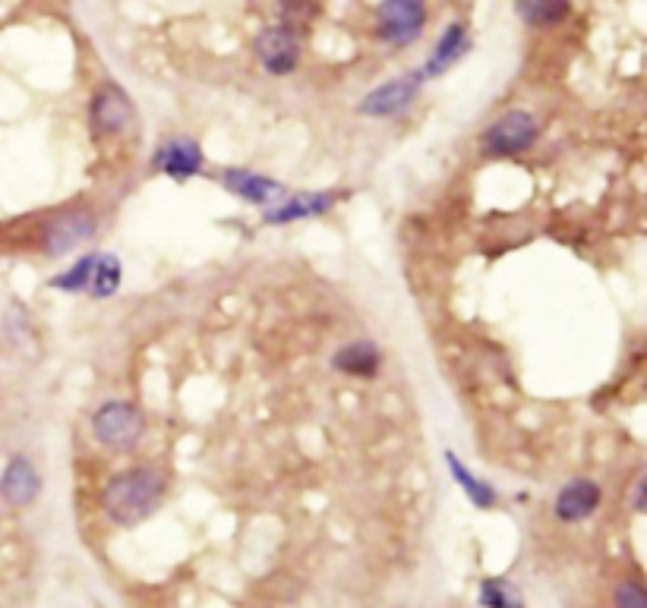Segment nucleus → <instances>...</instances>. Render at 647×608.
<instances>
[{
    "mask_svg": "<svg viewBox=\"0 0 647 608\" xmlns=\"http://www.w3.org/2000/svg\"><path fill=\"white\" fill-rule=\"evenodd\" d=\"M165 495V477L158 470H130L124 477H114L102 492V508L114 523L136 526L152 518Z\"/></svg>",
    "mask_w": 647,
    "mask_h": 608,
    "instance_id": "f257e3e1",
    "label": "nucleus"
},
{
    "mask_svg": "<svg viewBox=\"0 0 647 608\" xmlns=\"http://www.w3.org/2000/svg\"><path fill=\"white\" fill-rule=\"evenodd\" d=\"M426 22L424 0H382L376 10L380 39L389 44H411Z\"/></svg>",
    "mask_w": 647,
    "mask_h": 608,
    "instance_id": "f03ea898",
    "label": "nucleus"
},
{
    "mask_svg": "<svg viewBox=\"0 0 647 608\" xmlns=\"http://www.w3.org/2000/svg\"><path fill=\"white\" fill-rule=\"evenodd\" d=\"M537 132V120L528 110H509L484 132V149L487 154H518L534 146Z\"/></svg>",
    "mask_w": 647,
    "mask_h": 608,
    "instance_id": "7ed1b4c3",
    "label": "nucleus"
},
{
    "mask_svg": "<svg viewBox=\"0 0 647 608\" xmlns=\"http://www.w3.org/2000/svg\"><path fill=\"white\" fill-rule=\"evenodd\" d=\"M256 57L275 76H288L300 64V39L285 25H268L256 35Z\"/></svg>",
    "mask_w": 647,
    "mask_h": 608,
    "instance_id": "20e7f679",
    "label": "nucleus"
},
{
    "mask_svg": "<svg viewBox=\"0 0 647 608\" xmlns=\"http://www.w3.org/2000/svg\"><path fill=\"white\" fill-rule=\"evenodd\" d=\"M95 435L108 448H130L142 435V413L130 404H105L95 413Z\"/></svg>",
    "mask_w": 647,
    "mask_h": 608,
    "instance_id": "39448f33",
    "label": "nucleus"
},
{
    "mask_svg": "<svg viewBox=\"0 0 647 608\" xmlns=\"http://www.w3.org/2000/svg\"><path fill=\"white\" fill-rule=\"evenodd\" d=\"M89 117L92 127L102 132V136H117L130 127L134 120V105L127 98V92L117 86H102L89 102Z\"/></svg>",
    "mask_w": 647,
    "mask_h": 608,
    "instance_id": "423d86ee",
    "label": "nucleus"
},
{
    "mask_svg": "<svg viewBox=\"0 0 647 608\" xmlns=\"http://www.w3.org/2000/svg\"><path fill=\"white\" fill-rule=\"evenodd\" d=\"M417 76H407V79H395V83H385L376 92H370L367 98H363V105L360 110L363 114H373V117H389V114H399L404 110L411 102H414V95H417Z\"/></svg>",
    "mask_w": 647,
    "mask_h": 608,
    "instance_id": "0eeeda50",
    "label": "nucleus"
},
{
    "mask_svg": "<svg viewBox=\"0 0 647 608\" xmlns=\"http://www.w3.org/2000/svg\"><path fill=\"white\" fill-rule=\"evenodd\" d=\"M597 504H601V489H597L594 482H587V479H575V482H569V486L559 492L556 514L559 521L575 523L584 521V518H591V514L597 511Z\"/></svg>",
    "mask_w": 647,
    "mask_h": 608,
    "instance_id": "6e6552de",
    "label": "nucleus"
},
{
    "mask_svg": "<svg viewBox=\"0 0 647 608\" xmlns=\"http://www.w3.org/2000/svg\"><path fill=\"white\" fill-rule=\"evenodd\" d=\"M156 168L168 177H190L202 168V152L190 139H171L156 152Z\"/></svg>",
    "mask_w": 647,
    "mask_h": 608,
    "instance_id": "1a4fd4ad",
    "label": "nucleus"
},
{
    "mask_svg": "<svg viewBox=\"0 0 647 608\" xmlns=\"http://www.w3.org/2000/svg\"><path fill=\"white\" fill-rule=\"evenodd\" d=\"M0 492H3V499L13 501V504H29L39 495V473H35V467L25 457H13L10 467L3 470Z\"/></svg>",
    "mask_w": 647,
    "mask_h": 608,
    "instance_id": "9d476101",
    "label": "nucleus"
},
{
    "mask_svg": "<svg viewBox=\"0 0 647 608\" xmlns=\"http://www.w3.org/2000/svg\"><path fill=\"white\" fill-rule=\"evenodd\" d=\"M470 47L468 39V29L462 25V22H452L446 32H443V39L436 44V51H433V57L426 61L424 73H417V79H424V76H436V73H443L448 66L455 64L465 51Z\"/></svg>",
    "mask_w": 647,
    "mask_h": 608,
    "instance_id": "9b49d317",
    "label": "nucleus"
},
{
    "mask_svg": "<svg viewBox=\"0 0 647 608\" xmlns=\"http://www.w3.org/2000/svg\"><path fill=\"white\" fill-rule=\"evenodd\" d=\"M92 234H95V217L83 215V212H73V215L51 221V227H47V246H51V253H64L70 246L89 239Z\"/></svg>",
    "mask_w": 647,
    "mask_h": 608,
    "instance_id": "f8f14e48",
    "label": "nucleus"
},
{
    "mask_svg": "<svg viewBox=\"0 0 647 608\" xmlns=\"http://www.w3.org/2000/svg\"><path fill=\"white\" fill-rule=\"evenodd\" d=\"M515 10L534 29H553L559 22L569 20L572 0H515Z\"/></svg>",
    "mask_w": 647,
    "mask_h": 608,
    "instance_id": "ddd939ff",
    "label": "nucleus"
},
{
    "mask_svg": "<svg viewBox=\"0 0 647 608\" xmlns=\"http://www.w3.org/2000/svg\"><path fill=\"white\" fill-rule=\"evenodd\" d=\"M224 183H227V190H234L237 196L250 199V202H272V199L285 196V190L275 180L250 174V171H227Z\"/></svg>",
    "mask_w": 647,
    "mask_h": 608,
    "instance_id": "4468645a",
    "label": "nucleus"
},
{
    "mask_svg": "<svg viewBox=\"0 0 647 608\" xmlns=\"http://www.w3.org/2000/svg\"><path fill=\"white\" fill-rule=\"evenodd\" d=\"M338 370L351 372V375H373L380 370V353L373 344H351L336 356Z\"/></svg>",
    "mask_w": 647,
    "mask_h": 608,
    "instance_id": "2eb2a0df",
    "label": "nucleus"
},
{
    "mask_svg": "<svg viewBox=\"0 0 647 608\" xmlns=\"http://www.w3.org/2000/svg\"><path fill=\"white\" fill-rule=\"evenodd\" d=\"M278 17L282 25L297 32H310V25L319 17V3L316 0H278Z\"/></svg>",
    "mask_w": 647,
    "mask_h": 608,
    "instance_id": "dca6fc26",
    "label": "nucleus"
},
{
    "mask_svg": "<svg viewBox=\"0 0 647 608\" xmlns=\"http://www.w3.org/2000/svg\"><path fill=\"white\" fill-rule=\"evenodd\" d=\"M332 199L336 196H294L288 199L282 209H275L272 212V221H294V217H304V215H319V212H326L329 205H332Z\"/></svg>",
    "mask_w": 647,
    "mask_h": 608,
    "instance_id": "f3484780",
    "label": "nucleus"
},
{
    "mask_svg": "<svg viewBox=\"0 0 647 608\" xmlns=\"http://www.w3.org/2000/svg\"><path fill=\"white\" fill-rule=\"evenodd\" d=\"M117 284H120V262L114 259V256H98V259L92 262L89 287L95 297H108Z\"/></svg>",
    "mask_w": 647,
    "mask_h": 608,
    "instance_id": "a211bd4d",
    "label": "nucleus"
},
{
    "mask_svg": "<svg viewBox=\"0 0 647 608\" xmlns=\"http://www.w3.org/2000/svg\"><path fill=\"white\" fill-rule=\"evenodd\" d=\"M480 602L487 608H524L518 589L509 580H487L480 587Z\"/></svg>",
    "mask_w": 647,
    "mask_h": 608,
    "instance_id": "6ab92c4d",
    "label": "nucleus"
},
{
    "mask_svg": "<svg viewBox=\"0 0 647 608\" xmlns=\"http://www.w3.org/2000/svg\"><path fill=\"white\" fill-rule=\"evenodd\" d=\"M448 463H452V470H455V479L462 482V489L468 492L470 501H474V504H480V508H490L492 501H496V499H492L490 486H487V482H480L477 477H470L468 470H465V467L458 463V457H455V455H448Z\"/></svg>",
    "mask_w": 647,
    "mask_h": 608,
    "instance_id": "aec40b11",
    "label": "nucleus"
},
{
    "mask_svg": "<svg viewBox=\"0 0 647 608\" xmlns=\"http://www.w3.org/2000/svg\"><path fill=\"white\" fill-rule=\"evenodd\" d=\"M616 608H647V596L641 584H635V580H623L619 587H616Z\"/></svg>",
    "mask_w": 647,
    "mask_h": 608,
    "instance_id": "412c9836",
    "label": "nucleus"
},
{
    "mask_svg": "<svg viewBox=\"0 0 647 608\" xmlns=\"http://www.w3.org/2000/svg\"><path fill=\"white\" fill-rule=\"evenodd\" d=\"M92 262L95 259H83L79 265H73V268H70V275H64V278H54V287H67V290H79V287H86L92 278Z\"/></svg>",
    "mask_w": 647,
    "mask_h": 608,
    "instance_id": "4be33fe9",
    "label": "nucleus"
}]
</instances>
